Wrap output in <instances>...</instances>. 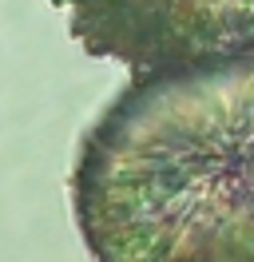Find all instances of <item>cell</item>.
I'll list each match as a JSON object with an SVG mask.
<instances>
[{
  "mask_svg": "<svg viewBox=\"0 0 254 262\" xmlns=\"http://www.w3.org/2000/svg\"><path fill=\"white\" fill-rule=\"evenodd\" d=\"M72 207L95 262H254V48L135 72L79 143Z\"/></svg>",
  "mask_w": 254,
  "mask_h": 262,
  "instance_id": "6da1fadb",
  "label": "cell"
},
{
  "mask_svg": "<svg viewBox=\"0 0 254 262\" xmlns=\"http://www.w3.org/2000/svg\"><path fill=\"white\" fill-rule=\"evenodd\" d=\"M83 52L135 72L254 48V0H56Z\"/></svg>",
  "mask_w": 254,
  "mask_h": 262,
  "instance_id": "7a4b0ae2",
  "label": "cell"
}]
</instances>
